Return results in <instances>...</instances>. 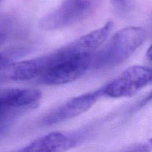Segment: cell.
Instances as JSON below:
<instances>
[{
  "label": "cell",
  "instance_id": "obj_6",
  "mask_svg": "<svg viewBox=\"0 0 152 152\" xmlns=\"http://www.w3.org/2000/svg\"><path fill=\"white\" fill-rule=\"evenodd\" d=\"M94 56L72 58L56 62L40 76L41 82L48 86H60L76 81L92 68Z\"/></svg>",
  "mask_w": 152,
  "mask_h": 152
},
{
  "label": "cell",
  "instance_id": "obj_14",
  "mask_svg": "<svg viewBox=\"0 0 152 152\" xmlns=\"http://www.w3.org/2000/svg\"><path fill=\"white\" fill-rule=\"evenodd\" d=\"M151 100H152V91L149 94H148V96H147V97L144 99L143 102H142V103H146V102H149V101H151Z\"/></svg>",
  "mask_w": 152,
  "mask_h": 152
},
{
  "label": "cell",
  "instance_id": "obj_12",
  "mask_svg": "<svg viewBox=\"0 0 152 152\" xmlns=\"http://www.w3.org/2000/svg\"><path fill=\"white\" fill-rule=\"evenodd\" d=\"M146 56L148 58V60L151 61L152 62V45L148 48V49L147 50L146 52Z\"/></svg>",
  "mask_w": 152,
  "mask_h": 152
},
{
  "label": "cell",
  "instance_id": "obj_11",
  "mask_svg": "<svg viewBox=\"0 0 152 152\" xmlns=\"http://www.w3.org/2000/svg\"><path fill=\"white\" fill-rule=\"evenodd\" d=\"M9 63V60L7 59V57L3 55L0 54V74L2 71V70L4 69V67Z\"/></svg>",
  "mask_w": 152,
  "mask_h": 152
},
{
  "label": "cell",
  "instance_id": "obj_9",
  "mask_svg": "<svg viewBox=\"0 0 152 152\" xmlns=\"http://www.w3.org/2000/svg\"><path fill=\"white\" fill-rule=\"evenodd\" d=\"M75 140L62 132H52L37 138L19 151L60 152L71 149L75 145Z\"/></svg>",
  "mask_w": 152,
  "mask_h": 152
},
{
  "label": "cell",
  "instance_id": "obj_1",
  "mask_svg": "<svg viewBox=\"0 0 152 152\" xmlns=\"http://www.w3.org/2000/svg\"><path fill=\"white\" fill-rule=\"evenodd\" d=\"M146 39L141 27L130 26L116 33L108 44L94 56L92 68L105 69L120 65L132 56Z\"/></svg>",
  "mask_w": 152,
  "mask_h": 152
},
{
  "label": "cell",
  "instance_id": "obj_5",
  "mask_svg": "<svg viewBox=\"0 0 152 152\" xmlns=\"http://www.w3.org/2000/svg\"><path fill=\"white\" fill-rule=\"evenodd\" d=\"M92 10L90 0H64L55 10L43 16L39 27L45 31H56L84 20Z\"/></svg>",
  "mask_w": 152,
  "mask_h": 152
},
{
  "label": "cell",
  "instance_id": "obj_15",
  "mask_svg": "<svg viewBox=\"0 0 152 152\" xmlns=\"http://www.w3.org/2000/svg\"><path fill=\"white\" fill-rule=\"evenodd\" d=\"M117 1H126V0H117Z\"/></svg>",
  "mask_w": 152,
  "mask_h": 152
},
{
  "label": "cell",
  "instance_id": "obj_4",
  "mask_svg": "<svg viewBox=\"0 0 152 152\" xmlns=\"http://www.w3.org/2000/svg\"><path fill=\"white\" fill-rule=\"evenodd\" d=\"M113 27V22H106L101 28L88 33L68 45L51 53L53 65L72 58L94 56L98 48L108 38Z\"/></svg>",
  "mask_w": 152,
  "mask_h": 152
},
{
  "label": "cell",
  "instance_id": "obj_13",
  "mask_svg": "<svg viewBox=\"0 0 152 152\" xmlns=\"http://www.w3.org/2000/svg\"><path fill=\"white\" fill-rule=\"evenodd\" d=\"M6 39V35L5 34H2V33H0V46L4 42Z\"/></svg>",
  "mask_w": 152,
  "mask_h": 152
},
{
  "label": "cell",
  "instance_id": "obj_7",
  "mask_svg": "<svg viewBox=\"0 0 152 152\" xmlns=\"http://www.w3.org/2000/svg\"><path fill=\"white\" fill-rule=\"evenodd\" d=\"M102 96L99 88L71 98L49 113L43 119V123L49 126L75 118L88 111Z\"/></svg>",
  "mask_w": 152,
  "mask_h": 152
},
{
  "label": "cell",
  "instance_id": "obj_10",
  "mask_svg": "<svg viewBox=\"0 0 152 152\" xmlns=\"http://www.w3.org/2000/svg\"><path fill=\"white\" fill-rule=\"evenodd\" d=\"M152 150V138L142 142H137V143L127 146L123 148L124 151H138V152H147Z\"/></svg>",
  "mask_w": 152,
  "mask_h": 152
},
{
  "label": "cell",
  "instance_id": "obj_8",
  "mask_svg": "<svg viewBox=\"0 0 152 152\" xmlns=\"http://www.w3.org/2000/svg\"><path fill=\"white\" fill-rule=\"evenodd\" d=\"M45 56L16 62H9L0 74L3 79L12 81H27L41 76L47 68Z\"/></svg>",
  "mask_w": 152,
  "mask_h": 152
},
{
  "label": "cell",
  "instance_id": "obj_3",
  "mask_svg": "<svg viewBox=\"0 0 152 152\" xmlns=\"http://www.w3.org/2000/svg\"><path fill=\"white\" fill-rule=\"evenodd\" d=\"M152 83V68L134 65L120 77L101 88L102 96L110 98L129 97Z\"/></svg>",
  "mask_w": 152,
  "mask_h": 152
},
{
  "label": "cell",
  "instance_id": "obj_2",
  "mask_svg": "<svg viewBox=\"0 0 152 152\" xmlns=\"http://www.w3.org/2000/svg\"><path fill=\"white\" fill-rule=\"evenodd\" d=\"M42 94L37 89L0 90V134L4 133L22 111L39 106Z\"/></svg>",
  "mask_w": 152,
  "mask_h": 152
},
{
  "label": "cell",
  "instance_id": "obj_16",
  "mask_svg": "<svg viewBox=\"0 0 152 152\" xmlns=\"http://www.w3.org/2000/svg\"><path fill=\"white\" fill-rule=\"evenodd\" d=\"M1 1V0H0V1Z\"/></svg>",
  "mask_w": 152,
  "mask_h": 152
}]
</instances>
